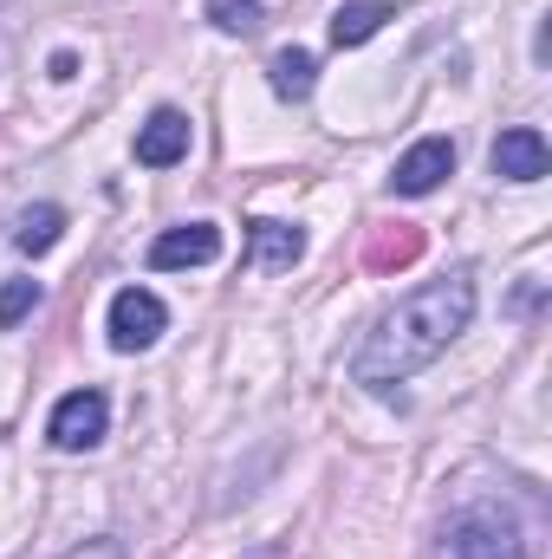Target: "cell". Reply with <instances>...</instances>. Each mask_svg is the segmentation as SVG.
<instances>
[{"label": "cell", "mask_w": 552, "mask_h": 559, "mask_svg": "<svg viewBox=\"0 0 552 559\" xmlns=\"http://www.w3.org/2000/svg\"><path fill=\"white\" fill-rule=\"evenodd\" d=\"M475 319V280L468 274H442L429 286H416L410 299H397L371 332L364 345L351 352V378L384 391V384H404L422 365H435Z\"/></svg>", "instance_id": "6da1fadb"}, {"label": "cell", "mask_w": 552, "mask_h": 559, "mask_svg": "<svg viewBox=\"0 0 552 559\" xmlns=\"http://www.w3.org/2000/svg\"><path fill=\"white\" fill-rule=\"evenodd\" d=\"M435 559H527V547H520L514 521H501V514H488V508H468V514L448 521Z\"/></svg>", "instance_id": "7a4b0ae2"}, {"label": "cell", "mask_w": 552, "mask_h": 559, "mask_svg": "<svg viewBox=\"0 0 552 559\" xmlns=\"http://www.w3.org/2000/svg\"><path fill=\"white\" fill-rule=\"evenodd\" d=\"M105 423H111L105 391H72V397H59V411H52V423H46V436H52V449L79 455V449H98V442H105Z\"/></svg>", "instance_id": "3957f363"}, {"label": "cell", "mask_w": 552, "mask_h": 559, "mask_svg": "<svg viewBox=\"0 0 552 559\" xmlns=\"http://www.w3.org/2000/svg\"><path fill=\"white\" fill-rule=\"evenodd\" d=\"M163 325H169V312H163V299H156V293L124 286V293L111 299V345H118V352H143V345H156V338H163Z\"/></svg>", "instance_id": "277c9868"}, {"label": "cell", "mask_w": 552, "mask_h": 559, "mask_svg": "<svg viewBox=\"0 0 552 559\" xmlns=\"http://www.w3.org/2000/svg\"><path fill=\"white\" fill-rule=\"evenodd\" d=\"M448 169H455V143L448 138H422V143H410V150L397 156L391 189H397V195H429Z\"/></svg>", "instance_id": "5b68a950"}, {"label": "cell", "mask_w": 552, "mask_h": 559, "mask_svg": "<svg viewBox=\"0 0 552 559\" xmlns=\"http://www.w3.org/2000/svg\"><path fill=\"white\" fill-rule=\"evenodd\" d=\"M547 169H552V150L533 124H514V131L494 138V176H507V182H540Z\"/></svg>", "instance_id": "8992f818"}, {"label": "cell", "mask_w": 552, "mask_h": 559, "mask_svg": "<svg viewBox=\"0 0 552 559\" xmlns=\"http://www.w3.org/2000/svg\"><path fill=\"white\" fill-rule=\"evenodd\" d=\"M221 254V228H208V222H189V228H169V235H156V248H149V267L156 274H169V267H208Z\"/></svg>", "instance_id": "52a82bcc"}, {"label": "cell", "mask_w": 552, "mask_h": 559, "mask_svg": "<svg viewBox=\"0 0 552 559\" xmlns=\"http://www.w3.org/2000/svg\"><path fill=\"white\" fill-rule=\"evenodd\" d=\"M189 156V118L182 111H149V124L137 131V163L143 169H169Z\"/></svg>", "instance_id": "ba28073f"}, {"label": "cell", "mask_w": 552, "mask_h": 559, "mask_svg": "<svg viewBox=\"0 0 552 559\" xmlns=\"http://www.w3.org/2000/svg\"><path fill=\"white\" fill-rule=\"evenodd\" d=\"M254 267H267V274H286V267H299V254H305V235L299 228H286V222H254Z\"/></svg>", "instance_id": "9c48e42d"}, {"label": "cell", "mask_w": 552, "mask_h": 559, "mask_svg": "<svg viewBox=\"0 0 552 559\" xmlns=\"http://www.w3.org/2000/svg\"><path fill=\"white\" fill-rule=\"evenodd\" d=\"M384 20H397L384 0H351V7L332 13V46H338V52H345V46H364V39L384 33Z\"/></svg>", "instance_id": "30bf717a"}, {"label": "cell", "mask_w": 552, "mask_h": 559, "mask_svg": "<svg viewBox=\"0 0 552 559\" xmlns=\"http://www.w3.org/2000/svg\"><path fill=\"white\" fill-rule=\"evenodd\" d=\"M267 79H274V92L286 98V105H305V98H312V85H319V59H312L305 46H286V52H274Z\"/></svg>", "instance_id": "8fae6325"}, {"label": "cell", "mask_w": 552, "mask_h": 559, "mask_svg": "<svg viewBox=\"0 0 552 559\" xmlns=\"http://www.w3.org/2000/svg\"><path fill=\"white\" fill-rule=\"evenodd\" d=\"M59 228H65V209L33 202V209H20V222H13V248H20V254H46V248L59 241Z\"/></svg>", "instance_id": "7c38bea8"}, {"label": "cell", "mask_w": 552, "mask_h": 559, "mask_svg": "<svg viewBox=\"0 0 552 559\" xmlns=\"http://www.w3.org/2000/svg\"><path fill=\"white\" fill-rule=\"evenodd\" d=\"M208 20L221 33H254L261 26V0H208Z\"/></svg>", "instance_id": "4fadbf2b"}, {"label": "cell", "mask_w": 552, "mask_h": 559, "mask_svg": "<svg viewBox=\"0 0 552 559\" xmlns=\"http://www.w3.org/2000/svg\"><path fill=\"white\" fill-rule=\"evenodd\" d=\"M39 306V280H7L0 286V325H20Z\"/></svg>", "instance_id": "5bb4252c"}, {"label": "cell", "mask_w": 552, "mask_h": 559, "mask_svg": "<svg viewBox=\"0 0 552 559\" xmlns=\"http://www.w3.org/2000/svg\"><path fill=\"white\" fill-rule=\"evenodd\" d=\"M65 559H124V554H118V540H85L79 554H65Z\"/></svg>", "instance_id": "9a60e30c"}]
</instances>
